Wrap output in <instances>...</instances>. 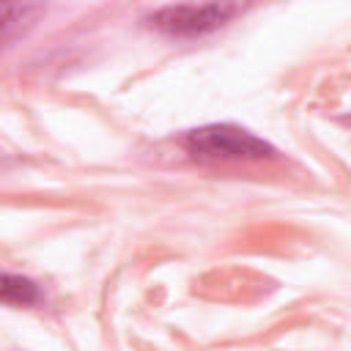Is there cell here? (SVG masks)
<instances>
[{
    "mask_svg": "<svg viewBox=\"0 0 351 351\" xmlns=\"http://www.w3.org/2000/svg\"><path fill=\"white\" fill-rule=\"evenodd\" d=\"M184 151L197 162H261L277 156L274 145L239 123H206L181 137Z\"/></svg>",
    "mask_w": 351,
    "mask_h": 351,
    "instance_id": "cell-1",
    "label": "cell"
},
{
    "mask_svg": "<svg viewBox=\"0 0 351 351\" xmlns=\"http://www.w3.org/2000/svg\"><path fill=\"white\" fill-rule=\"evenodd\" d=\"M241 11L244 5L239 3H178L154 8L151 14L143 16V22L173 38H197L225 27Z\"/></svg>",
    "mask_w": 351,
    "mask_h": 351,
    "instance_id": "cell-2",
    "label": "cell"
},
{
    "mask_svg": "<svg viewBox=\"0 0 351 351\" xmlns=\"http://www.w3.org/2000/svg\"><path fill=\"white\" fill-rule=\"evenodd\" d=\"M41 14V3H0V49L25 36L38 22Z\"/></svg>",
    "mask_w": 351,
    "mask_h": 351,
    "instance_id": "cell-3",
    "label": "cell"
},
{
    "mask_svg": "<svg viewBox=\"0 0 351 351\" xmlns=\"http://www.w3.org/2000/svg\"><path fill=\"white\" fill-rule=\"evenodd\" d=\"M41 302V288L22 274H0V304L30 307Z\"/></svg>",
    "mask_w": 351,
    "mask_h": 351,
    "instance_id": "cell-4",
    "label": "cell"
}]
</instances>
